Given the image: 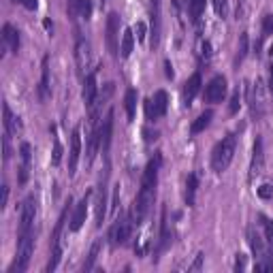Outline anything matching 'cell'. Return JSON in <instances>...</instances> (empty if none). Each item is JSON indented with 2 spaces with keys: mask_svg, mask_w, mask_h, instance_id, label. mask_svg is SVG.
Segmentation results:
<instances>
[{
  "mask_svg": "<svg viewBox=\"0 0 273 273\" xmlns=\"http://www.w3.org/2000/svg\"><path fill=\"white\" fill-rule=\"evenodd\" d=\"M160 165H162V156L156 154L148 167L143 171V177H141V190L134 198V205H132V220L134 224H141L145 218H148L150 209L156 201V186H158V173H160Z\"/></svg>",
  "mask_w": 273,
  "mask_h": 273,
  "instance_id": "obj_1",
  "label": "cell"
},
{
  "mask_svg": "<svg viewBox=\"0 0 273 273\" xmlns=\"http://www.w3.org/2000/svg\"><path fill=\"white\" fill-rule=\"evenodd\" d=\"M235 150H237V132H231V134H226L224 139L214 148V154H212V169H214L216 173H224L226 169H229L231 162H233Z\"/></svg>",
  "mask_w": 273,
  "mask_h": 273,
  "instance_id": "obj_2",
  "label": "cell"
},
{
  "mask_svg": "<svg viewBox=\"0 0 273 273\" xmlns=\"http://www.w3.org/2000/svg\"><path fill=\"white\" fill-rule=\"evenodd\" d=\"M32 252H34V231L20 233V237H17L15 260H13V265L9 267V273H24L26 269H28Z\"/></svg>",
  "mask_w": 273,
  "mask_h": 273,
  "instance_id": "obj_3",
  "label": "cell"
},
{
  "mask_svg": "<svg viewBox=\"0 0 273 273\" xmlns=\"http://www.w3.org/2000/svg\"><path fill=\"white\" fill-rule=\"evenodd\" d=\"M71 196L64 205V209L60 212V218L56 222V229H53V235H51V256H49V262H47V271L51 273L60 265V258H62V231H64V224H66V218H69V212H71Z\"/></svg>",
  "mask_w": 273,
  "mask_h": 273,
  "instance_id": "obj_4",
  "label": "cell"
},
{
  "mask_svg": "<svg viewBox=\"0 0 273 273\" xmlns=\"http://www.w3.org/2000/svg\"><path fill=\"white\" fill-rule=\"evenodd\" d=\"M132 212H126L122 214L120 218H115V222L111 226V231H109V243H111V248H117V245H124L130 237V231H132Z\"/></svg>",
  "mask_w": 273,
  "mask_h": 273,
  "instance_id": "obj_5",
  "label": "cell"
},
{
  "mask_svg": "<svg viewBox=\"0 0 273 273\" xmlns=\"http://www.w3.org/2000/svg\"><path fill=\"white\" fill-rule=\"evenodd\" d=\"M150 22H152L150 47L154 51V49H158L160 36H162V0H150Z\"/></svg>",
  "mask_w": 273,
  "mask_h": 273,
  "instance_id": "obj_6",
  "label": "cell"
},
{
  "mask_svg": "<svg viewBox=\"0 0 273 273\" xmlns=\"http://www.w3.org/2000/svg\"><path fill=\"white\" fill-rule=\"evenodd\" d=\"M169 109V94L165 90H158L150 101H145V115H148V122H156L160 117L167 115Z\"/></svg>",
  "mask_w": 273,
  "mask_h": 273,
  "instance_id": "obj_7",
  "label": "cell"
},
{
  "mask_svg": "<svg viewBox=\"0 0 273 273\" xmlns=\"http://www.w3.org/2000/svg\"><path fill=\"white\" fill-rule=\"evenodd\" d=\"M105 32H107V36H105L107 49L113 58H117L120 56V15H117L115 11H111L107 15V30Z\"/></svg>",
  "mask_w": 273,
  "mask_h": 273,
  "instance_id": "obj_8",
  "label": "cell"
},
{
  "mask_svg": "<svg viewBox=\"0 0 273 273\" xmlns=\"http://www.w3.org/2000/svg\"><path fill=\"white\" fill-rule=\"evenodd\" d=\"M107 181H109V165L105 167V173L101 175V181H98V190H96V226H103L105 216H107Z\"/></svg>",
  "mask_w": 273,
  "mask_h": 273,
  "instance_id": "obj_9",
  "label": "cell"
},
{
  "mask_svg": "<svg viewBox=\"0 0 273 273\" xmlns=\"http://www.w3.org/2000/svg\"><path fill=\"white\" fill-rule=\"evenodd\" d=\"M75 62H77L79 77L84 79L90 73L88 71L90 69V43L81 34H77V43H75Z\"/></svg>",
  "mask_w": 273,
  "mask_h": 273,
  "instance_id": "obj_10",
  "label": "cell"
},
{
  "mask_svg": "<svg viewBox=\"0 0 273 273\" xmlns=\"http://www.w3.org/2000/svg\"><path fill=\"white\" fill-rule=\"evenodd\" d=\"M226 77L224 75H216V77H212V81L205 86V101L207 103H212V105H216V103H222V98L226 96Z\"/></svg>",
  "mask_w": 273,
  "mask_h": 273,
  "instance_id": "obj_11",
  "label": "cell"
},
{
  "mask_svg": "<svg viewBox=\"0 0 273 273\" xmlns=\"http://www.w3.org/2000/svg\"><path fill=\"white\" fill-rule=\"evenodd\" d=\"M34 218H36V198L34 194L26 196L22 205V218H20V233L34 231Z\"/></svg>",
  "mask_w": 273,
  "mask_h": 273,
  "instance_id": "obj_12",
  "label": "cell"
},
{
  "mask_svg": "<svg viewBox=\"0 0 273 273\" xmlns=\"http://www.w3.org/2000/svg\"><path fill=\"white\" fill-rule=\"evenodd\" d=\"M81 156V126H75L71 132V154H69V175L73 177Z\"/></svg>",
  "mask_w": 273,
  "mask_h": 273,
  "instance_id": "obj_13",
  "label": "cell"
},
{
  "mask_svg": "<svg viewBox=\"0 0 273 273\" xmlns=\"http://www.w3.org/2000/svg\"><path fill=\"white\" fill-rule=\"evenodd\" d=\"M96 75H98V69H92V71H90L88 75L84 77V90H81V98H84V103H86L88 109L92 107V103L96 101V96H98Z\"/></svg>",
  "mask_w": 273,
  "mask_h": 273,
  "instance_id": "obj_14",
  "label": "cell"
},
{
  "mask_svg": "<svg viewBox=\"0 0 273 273\" xmlns=\"http://www.w3.org/2000/svg\"><path fill=\"white\" fill-rule=\"evenodd\" d=\"M262 169H265V152H262V139L256 136V141H254V152H252V165H250V181L256 179Z\"/></svg>",
  "mask_w": 273,
  "mask_h": 273,
  "instance_id": "obj_15",
  "label": "cell"
},
{
  "mask_svg": "<svg viewBox=\"0 0 273 273\" xmlns=\"http://www.w3.org/2000/svg\"><path fill=\"white\" fill-rule=\"evenodd\" d=\"M111 139H113V109L107 113L101 126V145H103V156L109 160V150H111Z\"/></svg>",
  "mask_w": 273,
  "mask_h": 273,
  "instance_id": "obj_16",
  "label": "cell"
},
{
  "mask_svg": "<svg viewBox=\"0 0 273 273\" xmlns=\"http://www.w3.org/2000/svg\"><path fill=\"white\" fill-rule=\"evenodd\" d=\"M90 194L92 192H86V196L75 205V212H73V218H71V231L77 233L81 226L86 222V216H88V205H90Z\"/></svg>",
  "mask_w": 273,
  "mask_h": 273,
  "instance_id": "obj_17",
  "label": "cell"
},
{
  "mask_svg": "<svg viewBox=\"0 0 273 273\" xmlns=\"http://www.w3.org/2000/svg\"><path fill=\"white\" fill-rule=\"evenodd\" d=\"M51 96V84H49V56H43L41 64V84H39V98L45 103Z\"/></svg>",
  "mask_w": 273,
  "mask_h": 273,
  "instance_id": "obj_18",
  "label": "cell"
},
{
  "mask_svg": "<svg viewBox=\"0 0 273 273\" xmlns=\"http://www.w3.org/2000/svg\"><path fill=\"white\" fill-rule=\"evenodd\" d=\"M3 47H9L13 56H17V51H20V32L11 24L3 26Z\"/></svg>",
  "mask_w": 273,
  "mask_h": 273,
  "instance_id": "obj_19",
  "label": "cell"
},
{
  "mask_svg": "<svg viewBox=\"0 0 273 273\" xmlns=\"http://www.w3.org/2000/svg\"><path fill=\"white\" fill-rule=\"evenodd\" d=\"M198 90H201V73L196 71L194 75L184 84V105L186 107L192 105V101H194L196 94H198Z\"/></svg>",
  "mask_w": 273,
  "mask_h": 273,
  "instance_id": "obj_20",
  "label": "cell"
},
{
  "mask_svg": "<svg viewBox=\"0 0 273 273\" xmlns=\"http://www.w3.org/2000/svg\"><path fill=\"white\" fill-rule=\"evenodd\" d=\"M22 167H20V177L17 181L24 186L26 181H28V175H30V158H32V148L30 143H22Z\"/></svg>",
  "mask_w": 273,
  "mask_h": 273,
  "instance_id": "obj_21",
  "label": "cell"
},
{
  "mask_svg": "<svg viewBox=\"0 0 273 273\" xmlns=\"http://www.w3.org/2000/svg\"><path fill=\"white\" fill-rule=\"evenodd\" d=\"M3 113H5V132H9V134H17V132L22 130V122H20V117L13 115L11 107H9L7 103L3 105Z\"/></svg>",
  "mask_w": 273,
  "mask_h": 273,
  "instance_id": "obj_22",
  "label": "cell"
},
{
  "mask_svg": "<svg viewBox=\"0 0 273 273\" xmlns=\"http://www.w3.org/2000/svg\"><path fill=\"white\" fill-rule=\"evenodd\" d=\"M173 241V235L169 233V226H167V209H162V220H160V241H158V248L156 254H162Z\"/></svg>",
  "mask_w": 273,
  "mask_h": 273,
  "instance_id": "obj_23",
  "label": "cell"
},
{
  "mask_svg": "<svg viewBox=\"0 0 273 273\" xmlns=\"http://www.w3.org/2000/svg\"><path fill=\"white\" fill-rule=\"evenodd\" d=\"M250 105H252V113L260 117V113H262V84H260V79H256V84H254L252 92H250Z\"/></svg>",
  "mask_w": 273,
  "mask_h": 273,
  "instance_id": "obj_24",
  "label": "cell"
},
{
  "mask_svg": "<svg viewBox=\"0 0 273 273\" xmlns=\"http://www.w3.org/2000/svg\"><path fill=\"white\" fill-rule=\"evenodd\" d=\"M136 98H139V94H136V90H134V88H128V90H126L124 109H126V117H128V122L134 120V113H136Z\"/></svg>",
  "mask_w": 273,
  "mask_h": 273,
  "instance_id": "obj_25",
  "label": "cell"
},
{
  "mask_svg": "<svg viewBox=\"0 0 273 273\" xmlns=\"http://www.w3.org/2000/svg\"><path fill=\"white\" fill-rule=\"evenodd\" d=\"M196 190H198V175L196 173H190L186 179V205L192 207L196 201Z\"/></svg>",
  "mask_w": 273,
  "mask_h": 273,
  "instance_id": "obj_26",
  "label": "cell"
},
{
  "mask_svg": "<svg viewBox=\"0 0 273 273\" xmlns=\"http://www.w3.org/2000/svg\"><path fill=\"white\" fill-rule=\"evenodd\" d=\"M212 120H214V111H212V109H207V111H203V113L192 122V126H190V132H192V134L203 132L207 126L212 124Z\"/></svg>",
  "mask_w": 273,
  "mask_h": 273,
  "instance_id": "obj_27",
  "label": "cell"
},
{
  "mask_svg": "<svg viewBox=\"0 0 273 273\" xmlns=\"http://www.w3.org/2000/svg\"><path fill=\"white\" fill-rule=\"evenodd\" d=\"M132 47H134V34H132L130 28H126L124 34H122V43H120V56L122 58H130Z\"/></svg>",
  "mask_w": 273,
  "mask_h": 273,
  "instance_id": "obj_28",
  "label": "cell"
},
{
  "mask_svg": "<svg viewBox=\"0 0 273 273\" xmlns=\"http://www.w3.org/2000/svg\"><path fill=\"white\" fill-rule=\"evenodd\" d=\"M98 252H101V239H96V241L92 243V248H90L88 258H86V262H84V271H92V269H94L96 258H98Z\"/></svg>",
  "mask_w": 273,
  "mask_h": 273,
  "instance_id": "obj_29",
  "label": "cell"
},
{
  "mask_svg": "<svg viewBox=\"0 0 273 273\" xmlns=\"http://www.w3.org/2000/svg\"><path fill=\"white\" fill-rule=\"evenodd\" d=\"M188 11H190V20L196 24L205 11V0H188Z\"/></svg>",
  "mask_w": 273,
  "mask_h": 273,
  "instance_id": "obj_30",
  "label": "cell"
},
{
  "mask_svg": "<svg viewBox=\"0 0 273 273\" xmlns=\"http://www.w3.org/2000/svg\"><path fill=\"white\" fill-rule=\"evenodd\" d=\"M248 237H250V245H252V252L256 254V256L260 258L262 254H267L265 252V245H262V239H260V235L258 233H254V229L248 231Z\"/></svg>",
  "mask_w": 273,
  "mask_h": 273,
  "instance_id": "obj_31",
  "label": "cell"
},
{
  "mask_svg": "<svg viewBox=\"0 0 273 273\" xmlns=\"http://www.w3.org/2000/svg\"><path fill=\"white\" fill-rule=\"evenodd\" d=\"M248 56V32H241L239 36V47H237V56H235V66H239L241 62Z\"/></svg>",
  "mask_w": 273,
  "mask_h": 273,
  "instance_id": "obj_32",
  "label": "cell"
},
{
  "mask_svg": "<svg viewBox=\"0 0 273 273\" xmlns=\"http://www.w3.org/2000/svg\"><path fill=\"white\" fill-rule=\"evenodd\" d=\"M53 132V152H51V165L53 167H58L60 162H62V145H60V139L56 136V128H51Z\"/></svg>",
  "mask_w": 273,
  "mask_h": 273,
  "instance_id": "obj_33",
  "label": "cell"
},
{
  "mask_svg": "<svg viewBox=\"0 0 273 273\" xmlns=\"http://www.w3.org/2000/svg\"><path fill=\"white\" fill-rule=\"evenodd\" d=\"M77 13L84 17V20H90V17H92V0H79Z\"/></svg>",
  "mask_w": 273,
  "mask_h": 273,
  "instance_id": "obj_34",
  "label": "cell"
},
{
  "mask_svg": "<svg viewBox=\"0 0 273 273\" xmlns=\"http://www.w3.org/2000/svg\"><path fill=\"white\" fill-rule=\"evenodd\" d=\"M239 107H241V90L237 88V90H235V92H233V96H231V105H229V113H231V115H235V113H237V111H239Z\"/></svg>",
  "mask_w": 273,
  "mask_h": 273,
  "instance_id": "obj_35",
  "label": "cell"
},
{
  "mask_svg": "<svg viewBox=\"0 0 273 273\" xmlns=\"http://www.w3.org/2000/svg\"><path fill=\"white\" fill-rule=\"evenodd\" d=\"M271 34H273V13L262 17V34H260V39H267V36H271Z\"/></svg>",
  "mask_w": 273,
  "mask_h": 273,
  "instance_id": "obj_36",
  "label": "cell"
},
{
  "mask_svg": "<svg viewBox=\"0 0 273 273\" xmlns=\"http://www.w3.org/2000/svg\"><path fill=\"white\" fill-rule=\"evenodd\" d=\"M256 271H273V258L269 254H262L256 260Z\"/></svg>",
  "mask_w": 273,
  "mask_h": 273,
  "instance_id": "obj_37",
  "label": "cell"
},
{
  "mask_svg": "<svg viewBox=\"0 0 273 273\" xmlns=\"http://www.w3.org/2000/svg\"><path fill=\"white\" fill-rule=\"evenodd\" d=\"M258 218H260L262 226H265V237H267V241L273 243V220H269L267 216H258Z\"/></svg>",
  "mask_w": 273,
  "mask_h": 273,
  "instance_id": "obj_38",
  "label": "cell"
},
{
  "mask_svg": "<svg viewBox=\"0 0 273 273\" xmlns=\"http://www.w3.org/2000/svg\"><path fill=\"white\" fill-rule=\"evenodd\" d=\"M256 192H258L260 198L269 201V198H273V186H271V184H262L260 188H256Z\"/></svg>",
  "mask_w": 273,
  "mask_h": 273,
  "instance_id": "obj_39",
  "label": "cell"
},
{
  "mask_svg": "<svg viewBox=\"0 0 273 273\" xmlns=\"http://www.w3.org/2000/svg\"><path fill=\"white\" fill-rule=\"evenodd\" d=\"M226 5H229V0H214V7H216V13L224 17L226 15Z\"/></svg>",
  "mask_w": 273,
  "mask_h": 273,
  "instance_id": "obj_40",
  "label": "cell"
},
{
  "mask_svg": "<svg viewBox=\"0 0 273 273\" xmlns=\"http://www.w3.org/2000/svg\"><path fill=\"white\" fill-rule=\"evenodd\" d=\"M13 3H22L28 11H36V7H39V0H13Z\"/></svg>",
  "mask_w": 273,
  "mask_h": 273,
  "instance_id": "obj_41",
  "label": "cell"
},
{
  "mask_svg": "<svg viewBox=\"0 0 273 273\" xmlns=\"http://www.w3.org/2000/svg\"><path fill=\"white\" fill-rule=\"evenodd\" d=\"M245 269V254H237L235 258V271H243Z\"/></svg>",
  "mask_w": 273,
  "mask_h": 273,
  "instance_id": "obj_42",
  "label": "cell"
},
{
  "mask_svg": "<svg viewBox=\"0 0 273 273\" xmlns=\"http://www.w3.org/2000/svg\"><path fill=\"white\" fill-rule=\"evenodd\" d=\"M145 34H148V28H145V24H143V22H139V24H136V39H139V41H145Z\"/></svg>",
  "mask_w": 273,
  "mask_h": 273,
  "instance_id": "obj_43",
  "label": "cell"
},
{
  "mask_svg": "<svg viewBox=\"0 0 273 273\" xmlns=\"http://www.w3.org/2000/svg\"><path fill=\"white\" fill-rule=\"evenodd\" d=\"M203 258H205V256H203V252H201V254H196V260L192 262L190 271H198V269H201V267H203Z\"/></svg>",
  "mask_w": 273,
  "mask_h": 273,
  "instance_id": "obj_44",
  "label": "cell"
},
{
  "mask_svg": "<svg viewBox=\"0 0 273 273\" xmlns=\"http://www.w3.org/2000/svg\"><path fill=\"white\" fill-rule=\"evenodd\" d=\"M7 201H9V186L7 184H3V201H0V207H7Z\"/></svg>",
  "mask_w": 273,
  "mask_h": 273,
  "instance_id": "obj_45",
  "label": "cell"
},
{
  "mask_svg": "<svg viewBox=\"0 0 273 273\" xmlns=\"http://www.w3.org/2000/svg\"><path fill=\"white\" fill-rule=\"evenodd\" d=\"M156 132H150V130H145V141H148V143H152V141H156Z\"/></svg>",
  "mask_w": 273,
  "mask_h": 273,
  "instance_id": "obj_46",
  "label": "cell"
},
{
  "mask_svg": "<svg viewBox=\"0 0 273 273\" xmlns=\"http://www.w3.org/2000/svg\"><path fill=\"white\" fill-rule=\"evenodd\" d=\"M165 69H167V77L173 79V66H171V62H169V60H165Z\"/></svg>",
  "mask_w": 273,
  "mask_h": 273,
  "instance_id": "obj_47",
  "label": "cell"
},
{
  "mask_svg": "<svg viewBox=\"0 0 273 273\" xmlns=\"http://www.w3.org/2000/svg\"><path fill=\"white\" fill-rule=\"evenodd\" d=\"M269 90L273 92V62L269 64Z\"/></svg>",
  "mask_w": 273,
  "mask_h": 273,
  "instance_id": "obj_48",
  "label": "cell"
},
{
  "mask_svg": "<svg viewBox=\"0 0 273 273\" xmlns=\"http://www.w3.org/2000/svg\"><path fill=\"white\" fill-rule=\"evenodd\" d=\"M43 24H45V28H47V30H49V32H51V30H53V24H51V22H49V20H45V22H43Z\"/></svg>",
  "mask_w": 273,
  "mask_h": 273,
  "instance_id": "obj_49",
  "label": "cell"
},
{
  "mask_svg": "<svg viewBox=\"0 0 273 273\" xmlns=\"http://www.w3.org/2000/svg\"><path fill=\"white\" fill-rule=\"evenodd\" d=\"M269 56H271V58H273V43H271V45H269Z\"/></svg>",
  "mask_w": 273,
  "mask_h": 273,
  "instance_id": "obj_50",
  "label": "cell"
},
{
  "mask_svg": "<svg viewBox=\"0 0 273 273\" xmlns=\"http://www.w3.org/2000/svg\"><path fill=\"white\" fill-rule=\"evenodd\" d=\"M271 250H273V243H271Z\"/></svg>",
  "mask_w": 273,
  "mask_h": 273,
  "instance_id": "obj_51",
  "label": "cell"
}]
</instances>
